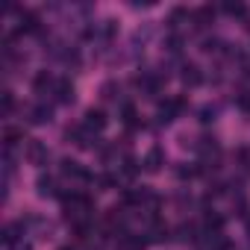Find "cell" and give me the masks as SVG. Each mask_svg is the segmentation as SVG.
I'll use <instances>...</instances> for the list:
<instances>
[{
	"label": "cell",
	"mask_w": 250,
	"mask_h": 250,
	"mask_svg": "<svg viewBox=\"0 0 250 250\" xmlns=\"http://www.w3.org/2000/svg\"><path fill=\"white\" fill-rule=\"evenodd\" d=\"M65 139H68L71 145L83 147V150H88V147L97 145V133H91L85 124H80V127H68V130H65Z\"/></svg>",
	"instance_id": "6da1fadb"
},
{
	"label": "cell",
	"mask_w": 250,
	"mask_h": 250,
	"mask_svg": "<svg viewBox=\"0 0 250 250\" xmlns=\"http://www.w3.org/2000/svg\"><path fill=\"white\" fill-rule=\"evenodd\" d=\"M24 156H27V162H30V165H36V168H44V165L50 162V150H47V145H44V142H39V139H30V142H27Z\"/></svg>",
	"instance_id": "7a4b0ae2"
},
{
	"label": "cell",
	"mask_w": 250,
	"mask_h": 250,
	"mask_svg": "<svg viewBox=\"0 0 250 250\" xmlns=\"http://www.w3.org/2000/svg\"><path fill=\"white\" fill-rule=\"evenodd\" d=\"M27 121H30V124H36V127H44V124H50V121H53V106H50V103H44V100H39V103L27 106Z\"/></svg>",
	"instance_id": "3957f363"
},
{
	"label": "cell",
	"mask_w": 250,
	"mask_h": 250,
	"mask_svg": "<svg viewBox=\"0 0 250 250\" xmlns=\"http://www.w3.org/2000/svg\"><path fill=\"white\" fill-rule=\"evenodd\" d=\"M186 109V100L183 97H171V100H165L162 106H159V112H156V118H159V124H171V121H177V115Z\"/></svg>",
	"instance_id": "277c9868"
},
{
	"label": "cell",
	"mask_w": 250,
	"mask_h": 250,
	"mask_svg": "<svg viewBox=\"0 0 250 250\" xmlns=\"http://www.w3.org/2000/svg\"><path fill=\"white\" fill-rule=\"evenodd\" d=\"M194 147H197L203 165H212V162H218V156H221V145H218L215 139H197Z\"/></svg>",
	"instance_id": "5b68a950"
},
{
	"label": "cell",
	"mask_w": 250,
	"mask_h": 250,
	"mask_svg": "<svg viewBox=\"0 0 250 250\" xmlns=\"http://www.w3.org/2000/svg\"><path fill=\"white\" fill-rule=\"evenodd\" d=\"M62 174L71 177V180H77V183H91V180H94L77 159H62Z\"/></svg>",
	"instance_id": "8992f818"
},
{
	"label": "cell",
	"mask_w": 250,
	"mask_h": 250,
	"mask_svg": "<svg viewBox=\"0 0 250 250\" xmlns=\"http://www.w3.org/2000/svg\"><path fill=\"white\" fill-rule=\"evenodd\" d=\"M83 124H85L91 133H100V130H106L109 118H106V112H103V109H94V106H91V109H85V121H83Z\"/></svg>",
	"instance_id": "52a82bcc"
},
{
	"label": "cell",
	"mask_w": 250,
	"mask_h": 250,
	"mask_svg": "<svg viewBox=\"0 0 250 250\" xmlns=\"http://www.w3.org/2000/svg\"><path fill=\"white\" fill-rule=\"evenodd\" d=\"M162 165H165V150H162V147H150V150L145 153V159H142V168L150 171V174L162 171Z\"/></svg>",
	"instance_id": "ba28073f"
},
{
	"label": "cell",
	"mask_w": 250,
	"mask_h": 250,
	"mask_svg": "<svg viewBox=\"0 0 250 250\" xmlns=\"http://www.w3.org/2000/svg\"><path fill=\"white\" fill-rule=\"evenodd\" d=\"M27 224H30V221H12V224H6V227H3V244H6V247L18 244L21 235L27 232Z\"/></svg>",
	"instance_id": "9c48e42d"
},
{
	"label": "cell",
	"mask_w": 250,
	"mask_h": 250,
	"mask_svg": "<svg viewBox=\"0 0 250 250\" xmlns=\"http://www.w3.org/2000/svg\"><path fill=\"white\" fill-rule=\"evenodd\" d=\"M180 80H183V85H188V88H197V85L203 83V71H200V65H194V62L183 65V71H180Z\"/></svg>",
	"instance_id": "30bf717a"
},
{
	"label": "cell",
	"mask_w": 250,
	"mask_h": 250,
	"mask_svg": "<svg viewBox=\"0 0 250 250\" xmlns=\"http://www.w3.org/2000/svg\"><path fill=\"white\" fill-rule=\"evenodd\" d=\"M53 88H56V77L50 71H39L33 80V91L36 94H53Z\"/></svg>",
	"instance_id": "8fae6325"
},
{
	"label": "cell",
	"mask_w": 250,
	"mask_h": 250,
	"mask_svg": "<svg viewBox=\"0 0 250 250\" xmlns=\"http://www.w3.org/2000/svg\"><path fill=\"white\" fill-rule=\"evenodd\" d=\"M53 97H56V103H74L77 100V91H74V83L71 80H56V88H53Z\"/></svg>",
	"instance_id": "7c38bea8"
},
{
	"label": "cell",
	"mask_w": 250,
	"mask_h": 250,
	"mask_svg": "<svg viewBox=\"0 0 250 250\" xmlns=\"http://www.w3.org/2000/svg\"><path fill=\"white\" fill-rule=\"evenodd\" d=\"M212 21H215V6H200V9L191 12V27L194 30H206Z\"/></svg>",
	"instance_id": "4fadbf2b"
},
{
	"label": "cell",
	"mask_w": 250,
	"mask_h": 250,
	"mask_svg": "<svg viewBox=\"0 0 250 250\" xmlns=\"http://www.w3.org/2000/svg\"><path fill=\"white\" fill-rule=\"evenodd\" d=\"M168 238H171V227H168V224L153 221V224L147 227V244H162V241H168Z\"/></svg>",
	"instance_id": "5bb4252c"
},
{
	"label": "cell",
	"mask_w": 250,
	"mask_h": 250,
	"mask_svg": "<svg viewBox=\"0 0 250 250\" xmlns=\"http://www.w3.org/2000/svg\"><path fill=\"white\" fill-rule=\"evenodd\" d=\"M118 250H147V238L133 235V232H121V238H118Z\"/></svg>",
	"instance_id": "9a60e30c"
},
{
	"label": "cell",
	"mask_w": 250,
	"mask_h": 250,
	"mask_svg": "<svg viewBox=\"0 0 250 250\" xmlns=\"http://www.w3.org/2000/svg\"><path fill=\"white\" fill-rule=\"evenodd\" d=\"M18 24H21V27H18L21 33H33V36H36V33H42V21H39V15H36V12H30V9H24V12H21Z\"/></svg>",
	"instance_id": "2e32d148"
},
{
	"label": "cell",
	"mask_w": 250,
	"mask_h": 250,
	"mask_svg": "<svg viewBox=\"0 0 250 250\" xmlns=\"http://www.w3.org/2000/svg\"><path fill=\"white\" fill-rule=\"evenodd\" d=\"M36 191H39V197H56V180L42 174L39 183H36Z\"/></svg>",
	"instance_id": "e0dca14e"
},
{
	"label": "cell",
	"mask_w": 250,
	"mask_h": 250,
	"mask_svg": "<svg viewBox=\"0 0 250 250\" xmlns=\"http://www.w3.org/2000/svg\"><path fill=\"white\" fill-rule=\"evenodd\" d=\"M200 50H203V53H209V56H221V53H227V50H229V44H227V42H221V39H206V42L200 44Z\"/></svg>",
	"instance_id": "ac0fdd59"
},
{
	"label": "cell",
	"mask_w": 250,
	"mask_h": 250,
	"mask_svg": "<svg viewBox=\"0 0 250 250\" xmlns=\"http://www.w3.org/2000/svg\"><path fill=\"white\" fill-rule=\"evenodd\" d=\"M221 12L229 15V18H244L247 15V6L241 3V0H227V3L221 6Z\"/></svg>",
	"instance_id": "d6986e66"
},
{
	"label": "cell",
	"mask_w": 250,
	"mask_h": 250,
	"mask_svg": "<svg viewBox=\"0 0 250 250\" xmlns=\"http://www.w3.org/2000/svg\"><path fill=\"white\" fill-rule=\"evenodd\" d=\"M150 33H153V27H150V24H145V27H139V30L133 33V39H130V44H133L136 50H139V44L145 47V44H147V39H150Z\"/></svg>",
	"instance_id": "ffe728a7"
},
{
	"label": "cell",
	"mask_w": 250,
	"mask_h": 250,
	"mask_svg": "<svg viewBox=\"0 0 250 250\" xmlns=\"http://www.w3.org/2000/svg\"><path fill=\"white\" fill-rule=\"evenodd\" d=\"M121 115H124V124H127L130 130H136V127H139V112H136V106H130V103H124Z\"/></svg>",
	"instance_id": "44dd1931"
},
{
	"label": "cell",
	"mask_w": 250,
	"mask_h": 250,
	"mask_svg": "<svg viewBox=\"0 0 250 250\" xmlns=\"http://www.w3.org/2000/svg\"><path fill=\"white\" fill-rule=\"evenodd\" d=\"M3 139H6V150H12L18 142H27V139H24V130H15V127H6Z\"/></svg>",
	"instance_id": "7402d4cb"
},
{
	"label": "cell",
	"mask_w": 250,
	"mask_h": 250,
	"mask_svg": "<svg viewBox=\"0 0 250 250\" xmlns=\"http://www.w3.org/2000/svg\"><path fill=\"white\" fill-rule=\"evenodd\" d=\"M100 94H103V100H118V94H121V85H118L115 80H109V83H103Z\"/></svg>",
	"instance_id": "603a6c76"
},
{
	"label": "cell",
	"mask_w": 250,
	"mask_h": 250,
	"mask_svg": "<svg viewBox=\"0 0 250 250\" xmlns=\"http://www.w3.org/2000/svg\"><path fill=\"white\" fill-rule=\"evenodd\" d=\"M180 50H183V39H180L177 33H171V36H168V42H165V53H171V56H177Z\"/></svg>",
	"instance_id": "cb8c5ba5"
},
{
	"label": "cell",
	"mask_w": 250,
	"mask_h": 250,
	"mask_svg": "<svg viewBox=\"0 0 250 250\" xmlns=\"http://www.w3.org/2000/svg\"><path fill=\"white\" fill-rule=\"evenodd\" d=\"M136 171H139V162H136L133 156H124V162H121V174H124V177H136Z\"/></svg>",
	"instance_id": "d4e9b609"
},
{
	"label": "cell",
	"mask_w": 250,
	"mask_h": 250,
	"mask_svg": "<svg viewBox=\"0 0 250 250\" xmlns=\"http://www.w3.org/2000/svg\"><path fill=\"white\" fill-rule=\"evenodd\" d=\"M183 18H188V12H186V9H174V12H171V18H168V30H171V33H177V27H180V21H183Z\"/></svg>",
	"instance_id": "484cf974"
},
{
	"label": "cell",
	"mask_w": 250,
	"mask_h": 250,
	"mask_svg": "<svg viewBox=\"0 0 250 250\" xmlns=\"http://www.w3.org/2000/svg\"><path fill=\"white\" fill-rule=\"evenodd\" d=\"M194 224H183L180 229H177V241H194Z\"/></svg>",
	"instance_id": "4316f807"
},
{
	"label": "cell",
	"mask_w": 250,
	"mask_h": 250,
	"mask_svg": "<svg viewBox=\"0 0 250 250\" xmlns=\"http://www.w3.org/2000/svg\"><path fill=\"white\" fill-rule=\"evenodd\" d=\"M215 115H218V106H212V103H206V106L200 109V121H203V124H212Z\"/></svg>",
	"instance_id": "83f0119b"
},
{
	"label": "cell",
	"mask_w": 250,
	"mask_h": 250,
	"mask_svg": "<svg viewBox=\"0 0 250 250\" xmlns=\"http://www.w3.org/2000/svg\"><path fill=\"white\" fill-rule=\"evenodd\" d=\"M12 109H15V97H12V91H6L3 94V118H9Z\"/></svg>",
	"instance_id": "f1b7e54d"
},
{
	"label": "cell",
	"mask_w": 250,
	"mask_h": 250,
	"mask_svg": "<svg viewBox=\"0 0 250 250\" xmlns=\"http://www.w3.org/2000/svg\"><path fill=\"white\" fill-rule=\"evenodd\" d=\"M235 106L244 112V115H250V91H244V94H238V100H235Z\"/></svg>",
	"instance_id": "f546056e"
},
{
	"label": "cell",
	"mask_w": 250,
	"mask_h": 250,
	"mask_svg": "<svg viewBox=\"0 0 250 250\" xmlns=\"http://www.w3.org/2000/svg\"><path fill=\"white\" fill-rule=\"evenodd\" d=\"M9 250H33V247H30V244H24V241H18V244H12Z\"/></svg>",
	"instance_id": "4dcf8cb0"
},
{
	"label": "cell",
	"mask_w": 250,
	"mask_h": 250,
	"mask_svg": "<svg viewBox=\"0 0 250 250\" xmlns=\"http://www.w3.org/2000/svg\"><path fill=\"white\" fill-rule=\"evenodd\" d=\"M244 227H247V238H250V215L244 218Z\"/></svg>",
	"instance_id": "1f68e13d"
},
{
	"label": "cell",
	"mask_w": 250,
	"mask_h": 250,
	"mask_svg": "<svg viewBox=\"0 0 250 250\" xmlns=\"http://www.w3.org/2000/svg\"><path fill=\"white\" fill-rule=\"evenodd\" d=\"M62 250H71V247H62Z\"/></svg>",
	"instance_id": "d6a6232c"
},
{
	"label": "cell",
	"mask_w": 250,
	"mask_h": 250,
	"mask_svg": "<svg viewBox=\"0 0 250 250\" xmlns=\"http://www.w3.org/2000/svg\"><path fill=\"white\" fill-rule=\"evenodd\" d=\"M247 30H250V24H247Z\"/></svg>",
	"instance_id": "836d02e7"
}]
</instances>
